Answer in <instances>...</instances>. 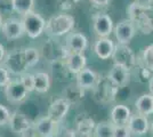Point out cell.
I'll return each instance as SVG.
<instances>
[{"label":"cell","instance_id":"6da1fadb","mask_svg":"<svg viewBox=\"0 0 153 137\" xmlns=\"http://www.w3.org/2000/svg\"><path fill=\"white\" fill-rule=\"evenodd\" d=\"M76 24V20L69 14H59L53 16L46 22V32L51 37H61L69 33Z\"/></svg>","mask_w":153,"mask_h":137},{"label":"cell","instance_id":"7a4b0ae2","mask_svg":"<svg viewBox=\"0 0 153 137\" xmlns=\"http://www.w3.org/2000/svg\"><path fill=\"white\" fill-rule=\"evenodd\" d=\"M150 9L143 8L134 2L129 8L130 19L134 24L138 26V29L142 30L144 33H151L153 30V17L147 13Z\"/></svg>","mask_w":153,"mask_h":137},{"label":"cell","instance_id":"3957f363","mask_svg":"<svg viewBox=\"0 0 153 137\" xmlns=\"http://www.w3.org/2000/svg\"><path fill=\"white\" fill-rule=\"evenodd\" d=\"M22 23H23V27H24V32L31 39H36V38L40 37L42 34V32L45 31V20L42 19V16L34 13L33 10L25 14V15H23Z\"/></svg>","mask_w":153,"mask_h":137},{"label":"cell","instance_id":"277c9868","mask_svg":"<svg viewBox=\"0 0 153 137\" xmlns=\"http://www.w3.org/2000/svg\"><path fill=\"white\" fill-rule=\"evenodd\" d=\"M114 64H119L125 67H127L129 70L134 69V66L136 65V56L135 53L133 52V49L128 45H121L118 44L114 47V52L111 56Z\"/></svg>","mask_w":153,"mask_h":137},{"label":"cell","instance_id":"5b68a950","mask_svg":"<svg viewBox=\"0 0 153 137\" xmlns=\"http://www.w3.org/2000/svg\"><path fill=\"white\" fill-rule=\"evenodd\" d=\"M131 78L130 70L119 64H113L111 71L108 72V81L117 88L125 87L129 84Z\"/></svg>","mask_w":153,"mask_h":137},{"label":"cell","instance_id":"8992f818","mask_svg":"<svg viewBox=\"0 0 153 137\" xmlns=\"http://www.w3.org/2000/svg\"><path fill=\"white\" fill-rule=\"evenodd\" d=\"M8 124L13 133L17 135H24L32 127V121L21 111H14L10 114Z\"/></svg>","mask_w":153,"mask_h":137},{"label":"cell","instance_id":"52a82bcc","mask_svg":"<svg viewBox=\"0 0 153 137\" xmlns=\"http://www.w3.org/2000/svg\"><path fill=\"white\" fill-rule=\"evenodd\" d=\"M93 27L100 38H106L113 31V21L108 14H96L93 17Z\"/></svg>","mask_w":153,"mask_h":137},{"label":"cell","instance_id":"ba28073f","mask_svg":"<svg viewBox=\"0 0 153 137\" xmlns=\"http://www.w3.org/2000/svg\"><path fill=\"white\" fill-rule=\"evenodd\" d=\"M5 94L7 101L12 103H19L27 97L29 91L19 80H10L9 84L5 87Z\"/></svg>","mask_w":153,"mask_h":137},{"label":"cell","instance_id":"9c48e42d","mask_svg":"<svg viewBox=\"0 0 153 137\" xmlns=\"http://www.w3.org/2000/svg\"><path fill=\"white\" fill-rule=\"evenodd\" d=\"M6 69L12 71L13 73H24L26 69L29 67L26 64L25 56H24V50H15L10 53L6 57L5 61Z\"/></svg>","mask_w":153,"mask_h":137},{"label":"cell","instance_id":"30bf717a","mask_svg":"<svg viewBox=\"0 0 153 137\" xmlns=\"http://www.w3.org/2000/svg\"><path fill=\"white\" fill-rule=\"evenodd\" d=\"M115 38L119 44L128 45L135 36V25L130 20H122L114 29Z\"/></svg>","mask_w":153,"mask_h":137},{"label":"cell","instance_id":"8fae6325","mask_svg":"<svg viewBox=\"0 0 153 137\" xmlns=\"http://www.w3.org/2000/svg\"><path fill=\"white\" fill-rule=\"evenodd\" d=\"M1 31L4 33V36L6 37V39L16 40L24 34V27H23V23L21 20L7 19L2 23Z\"/></svg>","mask_w":153,"mask_h":137},{"label":"cell","instance_id":"7c38bea8","mask_svg":"<svg viewBox=\"0 0 153 137\" xmlns=\"http://www.w3.org/2000/svg\"><path fill=\"white\" fill-rule=\"evenodd\" d=\"M71 103L66 99V98H57L55 99L53 103L51 104L49 109H48V114L47 117H49L53 119L54 121L59 122L62 121L64 118L66 117L68 112L70 110Z\"/></svg>","mask_w":153,"mask_h":137},{"label":"cell","instance_id":"4fadbf2b","mask_svg":"<svg viewBox=\"0 0 153 137\" xmlns=\"http://www.w3.org/2000/svg\"><path fill=\"white\" fill-rule=\"evenodd\" d=\"M127 127L133 136H143L149 130V120L146 116L140 113L131 114L127 124Z\"/></svg>","mask_w":153,"mask_h":137},{"label":"cell","instance_id":"5bb4252c","mask_svg":"<svg viewBox=\"0 0 153 137\" xmlns=\"http://www.w3.org/2000/svg\"><path fill=\"white\" fill-rule=\"evenodd\" d=\"M34 129L41 137H55L58 134V122L49 117L40 118L34 124Z\"/></svg>","mask_w":153,"mask_h":137},{"label":"cell","instance_id":"9a60e30c","mask_svg":"<svg viewBox=\"0 0 153 137\" xmlns=\"http://www.w3.org/2000/svg\"><path fill=\"white\" fill-rule=\"evenodd\" d=\"M87 64V59L82 53H72L69 52L65 56V65L69 72L73 74H78L82 71Z\"/></svg>","mask_w":153,"mask_h":137},{"label":"cell","instance_id":"2e32d148","mask_svg":"<svg viewBox=\"0 0 153 137\" xmlns=\"http://www.w3.org/2000/svg\"><path fill=\"white\" fill-rule=\"evenodd\" d=\"M98 77L95 71H93L91 69L85 67L82 71H80L76 74V85L80 88L85 89H91L97 85Z\"/></svg>","mask_w":153,"mask_h":137},{"label":"cell","instance_id":"e0dca14e","mask_svg":"<svg viewBox=\"0 0 153 137\" xmlns=\"http://www.w3.org/2000/svg\"><path fill=\"white\" fill-rule=\"evenodd\" d=\"M87 46H88V40L82 33L73 32L69 34V37L66 38V47L69 52L83 53L86 50Z\"/></svg>","mask_w":153,"mask_h":137},{"label":"cell","instance_id":"ac0fdd59","mask_svg":"<svg viewBox=\"0 0 153 137\" xmlns=\"http://www.w3.org/2000/svg\"><path fill=\"white\" fill-rule=\"evenodd\" d=\"M131 117L130 109L123 104L115 105L111 110V122L114 126H126Z\"/></svg>","mask_w":153,"mask_h":137},{"label":"cell","instance_id":"d6986e66","mask_svg":"<svg viewBox=\"0 0 153 137\" xmlns=\"http://www.w3.org/2000/svg\"><path fill=\"white\" fill-rule=\"evenodd\" d=\"M114 47L115 46L113 45V41L106 37V38H100L96 41L94 50L101 59H108L112 56V54L114 52Z\"/></svg>","mask_w":153,"mask_h":137},{"label":"cell","instance_id":"ffe728a7","mask_svg":"<svg viewBox=\"0 0 153 137\" xmlns=\"http://www.w3.org/2000/svg\"><path fill=\"white\" fill-rule=\"evenodd\" d=\"M135 107L140 114L151 116L153 114V96L151 94H144L136 99Z\"/></svg>","mask_w":153,"mask_h":137},{"label":"cell","instance_id":"44dd1931","mask_svg":"<svg viewBox=\"0 0 153 137\" xmlns=\"http://www.w3.org/2000/svg\"><path fill=\"white\" fill-rule=\"evenodd\" d=\"M76 131L83 135V136H89V134L93 131V129H95V122L94 120L87 116L86 113H81L79 117L76 118Z\"/></svg>","mask_w":153,"mask_h":137},{"label":"cell","instance_id":"7402d4cb","mask_svg":"<svg viewBox=\"0 0 153 137\" xmlns=\"http://www.w3.org/2000/svg\"><path fill=\"white\" fill-rule=\"evenodd\" d=\"M51 88V77L46 72H37L34 74V90L45 94Z\"/></svg>","mask_w":153,"mask_h":137},{"label":"cell","instance_id":"603a6c76","mask_svg":"<svg viewBox=\"0 0 153 137\" xmlns=\"http://www.w3.org/2000/svg\"><path fill=\"white\" fill-rule=\"evenodd\" d=\"M95 137H114V124L111 121H102L95 126Z\"/></svg>","mask_w":153,"mask_h":137},{"label":"cell","instance_id":"cb8c5ba5","mask_svg":"<svg viewBox=\"0 0 153 137\" xmlns=\"http://www.w3.org/2000/svg\"><path fill=\"white\" fill-rule=\"evenodd\" d=\"M34 6V0H12V8L21 15L32 12Z\"/></svg>","mask_w":153,"mask_h":137},{"label":"cell","instance_id":"d4e9b609","mask_svg":"<svg viewBox=\"0 0 153 137\" xmlns=\"http://www.w3.org/2000/svg\"><path fill=\"white\" fill-rule=\"evenodd\" d=\"M23 50H24V56H25L27 66L31 67V66L36 65L39 62V59H40V54H39L38 49H36L33 47H29V48H25Z\"/></svg>","mask_w":153,"mask_h":137},{"label":"cell","instance_id":"484cf974","mask_svg":"<svg viewBox=\"0 0 153 137\" xmlns=\"http://www.w3.org/2000/svg\"><path fill=\"white\" fill-rule=\"evenodd\" d=\"M143 64L149 71H153V44L145 47L143 52Z\"/></svg>","mask_w":153,"mask_h":137},{"label":"cell","instance_id":"4316f807","mask_svg":"<svg viewBox=\"0 0 153 137\" xmlns=\"http://www.w3.org/2000/svg\"><path fill=\"white\" fill-rule=\"evenodd\" d=\"M19 81L23 84V86L26 88V90L32 91L34 90V74H31V73H22L21 74V78H19Z\"/></svg>","mask_w":153,"mask_h":137},{"label":"cell","instance_id":"83f0119b","mask_svg":"<svg viewBox=\"0 0 153 137\" xmlns=\"http://www.w3.org/2000/svg\"><path fill=\"white\" fill-rule=\"evenodd\" d=\"M10 81L9 71L4 65L0 64V87H6Z\"/></svg>","mask_w":153,"mask_h":137},{"label":"cell","instance_id":"f1b7e54d","mask_svg":"<svg viewBox=\"0 0 153 137\" xmlns=\"http://www.w3.org/2000/svg\"><path fill=\"white\" fill-rule=\"evenodd\" d=\"M10 112L7 109L5 105L0 104V126L8 124L9 119H10Z\"/></svg>","mask_w":153,"mask_h":137},{"label":"cell","instance_id":"f546056e","mask_svg":"<svg viewBox=\"0 0 153 137\" xmlns=\"http://www.w3.org/2000/svg\"><path fill=\"white\" fill-rule=\"evenodd\" d=\"M131 134L126 126H114V137H130Z\"/></svg>","mask_w":153,"mask_h":137},{"label":"cell","instance_id":"4dcf8cb0","mask_svg":"<svg viewBox=\"0 0 153 137\" xmlns=\"http://www.w3.org/2000/svg\"><path fill=\"white\" fill-rule=\"evenodd\" d=\"M135 2L138 6L143 7V8H147V9H151L153 7V0H135Z\"/></svg>","mask_w":153,"mask_h":137},{"label":"cell","instance_id":"1f68e13d","mask_svg":"<svg viewBox=\"0 0 153 137\" xmlns=\"http://www.w3.org/2000/svg\"><path fill=\"white\" fill-rule=\"evenodd\" d=\"M93 5H95L97 7H104L110 4L111 0H89Z\"/></svg>","mask_w":153,"mask_h":137},{"label":"cell","instance_id":"d6a6232c","mask_svg":"<svg viewBox=\"0 0 153 137\" xmlns=\"http://www.w3.org/2000/svg\"><path fill=\"white\" fill-rule=\"evenodd\" d=\"M5 47L0 44V64H1V62L5 59Z\"/></svg>","mask_w":153,"mask_h":137},{"label":"cell","instance_id":"836d02e7","mask_svg":"<svg viewBox=\"0 0 153 137\" xmlns=\"http://www.w3.org/2000/svg\"><path fill=\"white\" fill-rule=\"evenodd\" d=\"M149 89H150V94L153 96V76L150 79V82H149Z\"/></svg>","mask_w":153,"mask_h":137},{"label":"cell","instance_id":"e575fe53","mask_svg":"<svg viewBox=\"0 0 153 137\" xmlns=\"http://www.w3.org/2000/svg\"><path fill=\"white\" fill-rule=\"evenodd\" d=\"M2 23H4V21H2V16H1V13H0V29H1V26H2Z\"/></svg>","mask_w":153,"mask_h":137},{"label":"cell","instance_id":"d590c367","mask_svg":"<svg viewBox=\"0 0 153 137\" xmlns=\"http://www.w3.org/2000/svg\"><path fill=\"white\" fill-rule=\"evenodd\" d=\"M151 130H152V135H153V122H152V124H151Z\"/></svg>","mask_w":153,"mask_h":137},{"label":"cell","instance_id":"8d00e7d4","mask_svg":"<svg viewBox=\"0 0 153 137\" xmlns=\"http://www.w3.org/2000/svg\"><path fill=\"white\" fill-rule=\"evenodd\" d=\"M32 137H37V136H32Z\"/></svg>","mask_w":153,"mask_h":137}]
</instances>
